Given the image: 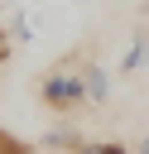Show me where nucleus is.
<instances>
[{
    "label": "nucleus",
    "mask_w": 149,
    "mask_h": 154,
    "mask_svg": "<svg viewBox=\"0 0 149 154\" xmlns=\"http://www.w3.org/2000/svg\"><path fill=\"white\" fill-rule=\"evenodd\" d=\"M82 63H87V53H67L62 63H53V67L38 77V101H43L53 116H62V120H72L77 111L91 106V101H87V82H82Z\"/></svg>",
    "instance_id": "nucleus-1"
},
{
    "label": "nucleus",
    "mask_w": 149,
    "mask_h": 154,
    "mask_svg": "<svg viewBox=\"0 0 149 154\" xmlns=\"http://www.w3.org/2000/svg\"><path fill=\"white\" fill-rule=\"evenodd\" d=\"M82 82H87V101H91V106H106V101H111V72H106L101 63L87 58V63H82Z\"/></svg>",
    "instance_id": "nucleus-2"
},
{
    "label": "nucleus",
    "mask_w": 149,
    "mask_h": 154,
    "mask_svg": "<svg viewBox=\"0 0 149 154\" xmlns=\"http://www.w3.org/2000/svg\"><path fill=\"white\" fill-rule=\"evenodd\" d=\"M149 67V29H135V38H130V48H125V58H120V77H135V72H144Z\"/></svg>",
    "instance_id": "nucleus-3"
},
{
    "label": "nucleus",
    "mask_w": 149,
    "mask_h": 154,
    "mask_svg": "<svg viewBox=\"0 0 149 154\" xmlns=\"http://www.w3.org/2000/svg\"><path fill=\"white\" fill-rule=\"evenodd\" d=\"M38 144H43V149H67V154H77L87 140H82V130H77V125H53Z\"/></svg>",
    "instance_id": "nucleus-4"
},
{
    "label": "nucleus",
    "mask_w": 149,
    "mask_h": 154,
    "mask_svg": "<svg viewBox=\"0 0 149 154\" xmlns=\"http://www.w3.org/2000/svg\"><path fill=\"white\" fill-rule=\"evenodd\" d=\"M5 29H10V38H14V43H34V38H38V29H34V19H29V10H10V19H5Z\"/></svg>",
    "instance_id": "nucleus-5"
},
{
    "label": "nucleus",
    "mask_w": 149,
    "mask_h": 154,
    "mask_svg": "<svg viewBox=\"0 0 149 154\" xmlns=\"http://www.w3.org/2000/svg\"><path fill=\"white\" fill-rule=\"evenodd\" d=\"M77 154H135L130 144H120V140H87Z\"/></svg>",
    "instance_id": "nucleus-6"
},
{
    "label": "nucleus",
    "mask_w": 149,
    "mask_h": 154,
    "mask_svg": "<svg viewBox=\"0 0 149 154\" xmlns=\"http://www.w3.org/2000/svg\"><path fill=\"white\" fill-rule=\"evenodd\" d=\"M0 154H34V144L19 140V135H10V130L0 125Z\"/></svg>",
    "instance_id": "nucleus-7"
},
{
    "label": "nucleus",
    "mask_w": 149,
    "mask_h": 154,
    "mask_svg": "<svg viewBox=\"0 0 149 154\" xmlns=\"http://www.w3.org/2000/svg\"><path fill=\"white\" fill-rule=\"evenodd\" d=\"M10 53H14V38H10V29L0 24V67H5V58H10Z\"/></svg>",
    "instance_id": "nucleus-8"
},
{
    "label": "nucleus",
    "mask_w": 149,
    "mask_h": 154,
    "mask_svg": "<svg viewBox=\"0 0 149 154\" xmlns=\"http://www.w3.org/2000/svg\"><path fill=\"white\" fill-rule=\"evenodd\" d=\"M135 154H149V135H144V140H135Z\"/></svg>",
    "instance_id": "nucleus-9"
}]
</instances>
